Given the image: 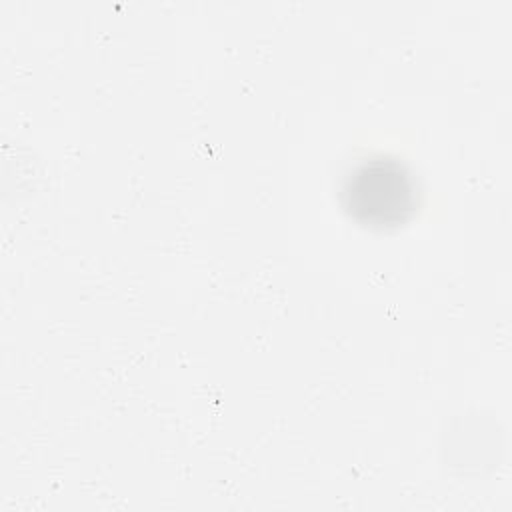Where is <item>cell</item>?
Segmentation results:
<instances>
[{"label":"cell","instance_id":"1","mask_svg":"<svg viewBox=\"0 0 512 512\" xmlns=\"http://www.w3.org/2000/svg\"><path fill=\"white\" fill-rule=\"evenodd\" d=\"M346 194L354 212L374 222H390L410 208L412 184L398 164L376 160L354 176Z\"/></svg>","mask_w":512,"mask_h":512}]
</instances>
